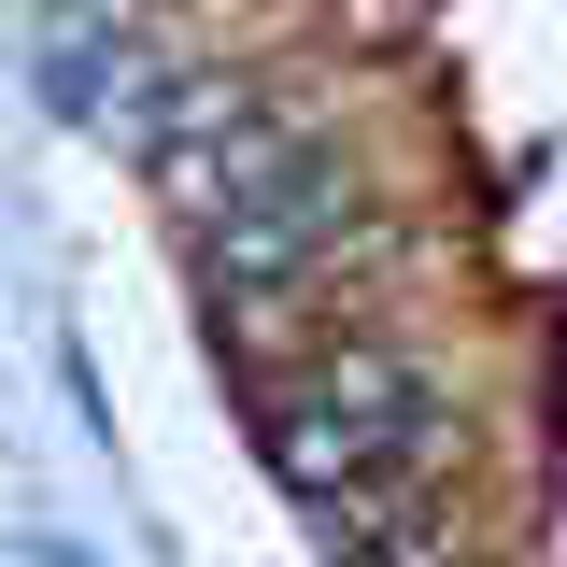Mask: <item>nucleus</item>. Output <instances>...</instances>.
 I'll list each match as a JSON object with an SVG mask.
<instances>
[{
  "mask_svg": "<svg viewBox=\"0 0 567 567\" xmlns=\"http://www.w3.org/2000/svg\"><path fill=\"white\" fill-rule=\"evenodd\" d=\"M241 412H256V454H270V468H284V496H298V511H312L327 539H341V525H369V511H383V468L354 454V425L327 412V398H312L298 369H284V383H241Z\"/></svg>",
  "mask_w": 567,
  "mask_h": 567,
  "instance_id": "f257e3e1",
  "label": "nucleus"
}]
</instances>
